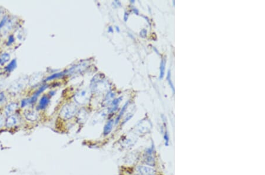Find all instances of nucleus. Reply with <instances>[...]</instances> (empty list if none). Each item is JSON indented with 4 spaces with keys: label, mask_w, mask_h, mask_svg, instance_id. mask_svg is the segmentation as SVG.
I'll list each match as a JSON object with an SVG mask.
<instances>
[{
    "label": "nucleus",
    "mask_w": 265,
    "mask_h": 175,
    "mask_svg": "<svg viewBox=\"0 0 265 175\" xmlns=\"http://www.w3.org/2000/svg\"><path fill=\"white\" fill-rule=\"evenodd\" d=\"M77 112V107L73 104H66L61 109L60 116L64 119L72 118Z\"/></svg>",
    "instance_id": "f257e3e1"
},
{
    "label": "nucleus",
    "mask_w": 265,
    "mask_h": 175,
    "mask_svg": "<svg viewBox=\"0 0 265 175\" xmlns=\"http://www.w3.org/2000/svg\"><path fill=\"white\" fill-rule=\"evenodd\" d=\"M27 81V80H26V79L24 77L20 78L19 80L16 81L13 83V84L11 85L9 88V91L11 93L16 94L22 91V90H23L26 86Z\"/></svg>",
    "instance_id": "f03ea898"
},
{
    "label": "nucleus",
    "mask_w": 265,
    "mask_h": 175,
    "mask_svg": "<svg viewBox=\"0 0 265 175\" xmlns=\"http://www.w3.org/2000/svg\"><path fill=\"white\" fill-rule=\"evenodd\" d=\"M89 93L87 92V91L84 90L82 91L81 92H80L76 95V101L77 103L80 104H84L87 101L90 97Z\"/></svg>",
    "instance_id": "7ed1b4c3"
},
{
    "label": "nucleus",
    "mask_w": 265,
    "mask_h": 175,
    "mask_svg": "<svg viewBox=\"0 0 265 175\" xmlns=\"http://www.w3.org/2000/svg\"><path fill=\"white\" fill-rule=\"evenodd\" d=\"M24 115L27 120L31 121H36L38 119V113L34 110H27L24 112Z\"/></svg>",
    "instance_id": "20e7f679"
},
{
    "label": "nucleus",
    "mask_w": 265,
    "mask_h": 175,
    "mask_svg": "<svg viewBox=\"0 0 265 175\" xmlns=\"http://www.w3.org/2000/svg\"><path fill=\"white\" fill-rule=\"evenodd\" d=\"M48 87V85H44V86H41L33 95V96L31 97V98H29V100H30V104H33V103H34L36 101H37V99H38V96H40V94H41Z\"/></svg>",
    "instance_id": "39448f33"
},
{
    "label": "nucleus",
    "mask_w": 265,
    "mask_h": 175,
    "mask_svg": "<svg viewBox=\"0 0 265 175\" xmlns=\"http://www.w3.org/2000/svg\"><path fill=\"white\" fill-rule=\"evenodd\" d=\"M49 102H50L49 97L46 95L43 96L39 102V104L38 106L37 107V109L38 110H43L46 109V107L48 106Z\"/></svg>",
    "instance_id": "423d86ee"
},
{
    "label": "nucleus",
    "mask_w": 265,
    "mask_h": 175,
    "mask_svg": "<svg viewBox=\"0 0 265 175\" xmlns=\"http://www.w3.org/2000/svg\"><path fill=\"white\" fill-rule=\"evenodd\" d=\"M18 107V104L16 103H10L6 109L5 110V113L6 114L7 116H11L17 109Z\"/></svg>",
    "instance_id": "0eeeda50"
},
{
    "label": "nucleus",
    "mask_w": 265,
    "mask_h": 175,
    "mask_svg": "<svg viewBox=\"0 0 265 175\" xmlns=\"http://www.w3.org/2000/svg\"><path fill=\"white\" fill-rule=\"evenodd\" d=\"M18 120L16 116L11 115L7 117L6 121V126L8 127H11L14 126L17 124Z\"/></svg>",
    "instance_id": "6e6552de"
},
{
    "label": "nucleus",
    "mask_w": 265,
    "mask_h": 175,
    "mask_svg": "<svg viewBox=\"0 0 265 175\" xmlns=\"http://www.w3.org/2000/svg\"><path fill=\"white\" fill-rule=\"evenodd\" d=\"M114 124V120L113 119L109 120L107 124L105 125L103 130V134L104 136H107L110 133L113 129V126Z\"/></svg>",
    "instance_id": "1a4fd4ad"
},
{
    "label": "nucleus",
    "mask_w": 265,
    "mask_h": 175,
    "mask_svg": "<svg viewBox=\"0 0 265 175\" xmlns=\"http://www.w3.org/2000/svg\"><path fill=\"white\" fill-rule=\"evenodd\" d=\"M17 66V62L16 59H13L5 68L4 69L6 70V71L7 72L9 73H11L12 71H13Z\"/></svg>",
    "instance_id": "9d476101"
},
{
    "label": "nucleus",
    "mask_w": 265,
    "mask_h": 175,
    "mask_svg": "<svg viewBox=\"0 0 265 175\" xmlns=\"http://www.w3.org/2000/svg\"><path fill=\"white\" fill-rule=\"evenodd\" d=\"M10 60V55L7 53H4L0 55V64L4 65Z\"/></svg>",
    "instance_id": "9b49d317"
},
{
    "label": "nucleus",
    "mask_w": 265,
    "mask_h": 175,
    "mask_svg": "<svg viewBox=\"0 0 265 175\" xmlns=\"http://www.w3.org/2000/svg\"><path fill=\"white\" fill-rule=\"evenodd\" d=\"M14 24V21L13 20H10L8 21V23H7V24L4 26V29L3 30V33L4 34H6V33H7L9 31H10L12 28L13 27Z\"/></svg>",
    "instance_id": "f8f14e48"
},
{
    "label": "nucleus",
    "mask_w": 265,
    "mask_h": 175,
    "mask_svg": "<svg viewBox=\"0 0 265 175\" xmlns=\"http://www.w3.org/2000/svg\"><path fill=\"white\" fill-rule=\"evenodd\" d=\"M129 102H130V101H128L127 102H126V103L124 105V106H123V108L121 109V111H120V113H119V114H118V117H117V119H116V120H115V124H117V123L119 121L120 119L121 118L122 116L123 115L124 111H125V110H126V109H127V106H128V104H129Z\"/></svg>",
    "instance_id": "ddd939ff"
},
{
    "label": "nucleus",
    "mask_w": 265,
    "mask_h": 175,
    "mask_svg": "<svg viewBox=\"0 0 265 175\" xmlns=\"http://www.w3.org/2000/svg\"><path fill=\"white\" fill-rule=\"evenodd\" d=\"M64 74H65V72H60V73H57L53 74H52L51 76H48V77L45 80V81H51V80H54V79H57V78L61 77L63 76L64 75Z\"/></svg>",
    "instance_id": "4468645a"
},
{
    "label": "nucleus",
    "mask_w": 265,
    "mask_h": 175,
    "mask_svg": "<svg viewBox=\"0 0 265 175\" xmlns=\"http://www.w3.org/2000/svg\"><path fill=\"white\" fill-rule=\"evenodd\" d=\"M9 17L8 16H5L0 22V30H1L4 27V26L7 24L8 21H9Z\"/></svg>",
    "instance_id": "2eb2a0df"
},
{
    "label": "nucleus",
    "mask_w": 265,
    "mask_h": 175,
    "mask_svg": "<svg viewBox=\"0 0 265 175\" xmlns=\"http://www.w3.org/2000/svg\"><path fill=\"white\" fill-rule=\"evenodd\" d=\"M165 61L164 60H162L161 64H160V79H162L164 76L165 73Z\"/></svg>",
    "instance_id": "dca6fc26"
},
{
    "label": "nucleus",
    "mask_w": 265,
    "mask_h": 175,
    "mask_svg": "<svg viewBox=\"0 0 265 175\" xmlns=\"http://www.w3.org/2000/svg\"><path fill=\"white\" fill-rule=\"evenodd\" d=\"M29 104H30L29 99H23V100L21 101V106L22 107H25L26 106H28V105H29Z\"/></svg>",
    "instance_id": "f3484780"
},
{
    "label": "nucleus",
    "mask_w": 265,
    "mask_h": 175,
    "mask_svg": "<svg viewBox=\"0 0 265 175\" xmlns=\"http://www.w3.org/2000/svg\"><path fill=\"white\" fill-rule=\"evenodd\" d=\"M121 99H122V97H119L118 99H115L113 100V101H112V104H113V107L118 106V105L120 103V102L121 101Z\"/></svg>",
    "instance_id": "a211bd4d"
},
{
    "label": "nucleus",
    "mask_w": 265,
    "mask_h": 175,
    "mask_svg": "<svg viewBox=\"0 0 265 175\" xmlns=\"http://www.w3.org/2000/svg\"><path fill=\"white\" fill-rule=\"evenodd\" d=\"M14 41H15L14 36L13 35H10V36H9V39H8V41H7V46H10V45H11V44L14 42Z\"/></svg>",
    "instance_id": "6ab92c4d"
},
{
    "label": "nucleus",
    "mask_w": 265,
    "mask_h": 175,
    "mask_svg": "<svg viewBox=\"0 0 265 175\" xmlns=\"http://www.w3.org/2000/svg\"><path fill=\"white\" fill-rule=\"evenodd\" d=\"M6 101V97L3 92L0 93V104L4 103Z\"/></svg>",
    "instance_id": "aec40b11"
},
{
    "label": "nucleus",
    "mask_w": 265,
    "mask_h": 175,
    "mask_svg": "<svg viewBox=\"0 0 265 175\" xmlns=\"http://www.w3.org/2000/svg\"><path fill=\"white\" fill-rule=\"evenodd\" d=\"M4 117L1 115H0V128H1L3 127V126L4 125Z\"/></svg>",
    "instance_id": "412c9836"
},
{
    "label": "nucleus",
    "mask_w": 265,
    "mask_h": 175,
    "mask_svg": "<svg viewBox=\"0 0 265 175\" xmlns=\"http://www.w3.org/2000/svg\"><path fill=\"white\" fill-rule=\"evenodd\" d=\"M128 14L125 12V14H124V21H126L127 20V19H128Z\"/></svg>",
    "instance_id": "4be33fe9"
},
{
    "label": "nucleus",
    "mask_w": 265,
    "mask_h": 175,
    "mask_svg": "<svg viewBox=\"0 0 265 175\" xmlns=\"http://www.w3.org/2000/svg\"><path fill=\"white\" fill-rule=\"evenodd\" d=\"M108 31L109 32V33H113V28L110 26V27H108Z\"/></svg>",
    "instance_id": "5701e85b"
},
{
    "label": "nucleus",
    "mask_w": 265,
    "mask_h": 175,
    "mask_svg": "<svg viewBox=\"0 0 265 175\" xmlns=\"http://www.w3.org/2000/svg\"><path fill=\"white\" fill-rule=\"evenodd\" d=\"M55 93H56V91H50V93H49V95L50 96H53V95H54L55 94Z\"/></svg>",
    "instance_id": "b1692460"
},
{
    "label": "nucleus",
    "mask_w": 265,
    "mask_h": 175,
    "mask_svg": "<svg viewBox=\"0 0 265 175\" xmlns=\"http://www.w3.org/2000/svg\"><path fill=\"white\" fill-rule=\"evenodd\" d=\"M115 29H116V30H117V31H118V33L120 32V30H119V28L118 27H117V26L115 27Z\"/></svg>",
    "instance_id": "393cba45"
},
{
    "label": "nucleus",
    "mask_w": 265,
    "mask_h": 175,
    "mask_svg": "<svg viewBox=\"0 0 265 175\" xmlns=\"http://www.w3.org/2000/svg\"><path fill=\"white\" fill-rule=\"evenodd\" d=\"M3 14V11L2 10H0V17L1 16V15Z\"/></svg>",
    "instance_id": "a878e982"
}]
</instances>
